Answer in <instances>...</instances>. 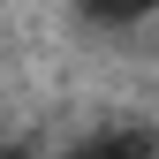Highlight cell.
<instances>
[{"label": "cell", "mask_w": 159, "mask_h": 159, "mask_svg": "<svg viewBox=\"0 0 159 159\" xmlns=\"http://www.w3.org/2000/svg\"><path fill=\"white\" fill-rule=\"evenodd\" d=\"M76 159H159L136 129H106V136H91V144H76Z\"/></svg>", "instance_id": "cell-1"}, {"label": "cell", "mask_w": 159, "mask_h": 159, "mask_svg": "<svg viewBox=\"0 0 159 159\" xmlns=\"http://www.w3.org/2000/svg\"><path fill=\"white\" fill-rule=\"evenodd\" d=\"M84 15L98 30H129V23H144V15H159V0H84Z\"/></svg>", "instance_id": "cell-2"}, {"label": "cell", "mask_w": 159, "mask_h": 159, "mask_svg": "<svg viewBox=\"0 0 159 159\" xmlns=\"http://www.w3.org/2000/svg\"><path fill=\"white\" fill-rule=\"evenodd\" d=\"M0 159H30V152H0Z\"/></svg>", "instance_id": "cell-3"}]
</instances>
